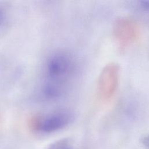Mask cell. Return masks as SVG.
I'll list each match as a JSON object with an SVG mask.
<instances>
[{
	"instance_id": "cell-5",
	"label": "cell",
	"mask_w": 149,
	"mask_h": 149,
	"mask_svg": "<svg viewBox=\"0 0 149 149\" xmlns=\"http://www.w3.org/2000/svg\"><path fill=\"white\" fill-rule=\"evenodd\" d=\"M130 8L135 13L144 16L149 15V1H138L131 2Z\"/></svg>"
},
{
	"instance_id": "cell-8",
	"label": "cell",
	"mask_w": 149,
	"mask_h": 149,
	"mask_svg": "<svg viewBox=\"0 0 149 149\" xmlns=\"http://www.w3.org/2000/svg\"><path fill=\"white\" fill-rule=\"evenodd\" d=\"M143 143H144V144L146 146L149 147V135L147 136V137H146L144 139Z\"/></svg>"
},
{
	"instance_id": "cell-7",
	"label": "cell",
	"mask_w": 149,
	"mask_h": 149,
	"mask_svg": "<svg viewBox=\"0 0 149 149\" xmlns=\"http://www.w3.org/2000/svg\"><path fill=\"white\" fill-rule=\"evenodd\" d=\"M6 20V14L5 9L0 5V28L5 23Z\"/></svg>"
},
{
	"instance_id": "cell-4",
	"label": "cell",
	"mask_w": 149,
	"mask_h": 149,
	"mask_svg": "<svg viewBox=\"0 0 149 149\" xmlns=\"http://www.w3.org/2000/svg\"><path fill=\"white\" fill-rule=\"evenodd\" d=\"M120 68L116 62L107 63L101 71L98 80V90L104 100H110L115 94L119 79Z\"/></svg>"
},
{
	"instance_id": "cell-2",
	"label": "cell",
	"mask_w": 149,
	"mask_h": 149,
	"mask_svg": "<svg viewBox=\"0 0 149 149\" xmlns=\"http://www.w3.org/2000/svg\"><path fill=\"white\" fill-rule=\"evenodd\" d=\"M74 113L68 109H57L38 113L29 121L30 129L40 134H50L62 130L72 123Z\"/></svg>"
},
{
	"instance_id": "cell-3",
	"label": "cell",
	"mask_w": 149,
	"mask_h": 149,
	"mask_svg": "<svg viewBox=\"0 0 149 149\" xmlns=\"http://www.w3.org/2000/svg\"><path fill=\"white\" fill-rule=\"evenodd\" d=\"M112 32L120 47L125 48L138 40L140 29L136 20L130 17L123 16L116 19Z\"/></svg>"
},
{
	"instance_id": "cell-6",
	"label": "cell",
	"mask_w": 149,
	"mask_h": 149,
	"mask_svg": "<svg viewBox=\"0 0 149 149\" xmlns=\"http://www.w3.org/2000/svg\"><path fill=\"white\" fill-rule=\"evenodd\" d=\"M48 149H74L69 139H62L52 143Z\"/></svg>"
},
{
	"instance_id": "cell-1",
	"label": "cell",
	"mask_w": 149,
	"mask_h": 149,
	"mask_svg": "<svg viewBox=\"0 0 149 149\" xmlns=\"http://www.w3.org/2000/svg\"><path fill=\"white\" fill-rule=\"evenodd\" d=\"M76 62L67 51H55L47 58L40 86V97L47 101L62 97L68 91L76 72Z\"/></svg>"
}]
</instances>
